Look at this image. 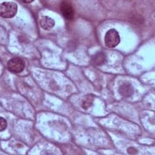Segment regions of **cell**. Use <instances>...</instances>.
Masks as SVG:
<instances>
[{
	"mask_svg": "<svg viewBox=\"0 0 155 155\" xmlns=\"http://www.w3.org/2000/svg\"><path fill=\"white\" fill-rule=\"evenodd\" d=\"M94 97V96L91 94L86 95L82 101V108L85 110H87L88 108H89L93 105Z\"/></svg>",
	"mask_w": 155,
	"mask_h": 155,
	"instance_id": "ba28073f",
	"label": "cell"
},
{
	"mask_svg": "<svg viewBox=\"0 0 155 155\" xmlns=\"http://www.w3.org/2000/svg\"><path fill=\"white\" fill-rule=\"evenodd\" d=\"M7 67L11 72L19 73L24 70L25 68V62L20 58H13L8 61Z\"/></svg>",
	"mask_w": 155,
	"mask_h": 155,
	"instance_id": "3957f363",
	"label": "cell"
},
{
	"mask_svg": "<svg viewBox=\"0 0 155 155\" xmlns=\"http://www.w3.org/2000/svg\"><path fill=\"white\" fill-rule=\"evenodd\" d=\"M128 152L130 154H134L136 153V150L133 147H130L129 148H128Z\"/></svg>",
	"mask_w": 155,
	"mask_h": 155,
	"instance_id": "30bf717a",
	"label": "cell"
},
{
	"mask_svg": "<svg viewBox=\"0 0 155 155\" xmlns=\"http://www.w3.org/2000/svg\"><path fill=\"white\" fill-rule=\"evenodd\" d=\"M18 5L13 2H4L0 6V15L4 18H10L15 16Z\"/></svg>",
	"mask_w": 155,
	"mask_h": 155,
	"instance_id": "6da1fadb",
	"label": "cell"
},
{
	"mask_svg": "<svg viewBox=\"0 0 155 155\" xmlns=\"http://www.w3.org/2000/svg\"><path fill=\"white\" fill-rule=\"evenodd\" d=\"M22 2H24V3H30V2H32V1H23Z\"/></svg>",
	"mask_w": 155,
	"mask_h": 155,
	"instance_id": "8fae6325",
	"label": "cell"
},
{
	"mask_svg": "<svg viewBox=\"0 0 155 155\" xmlns=\"http://www.w3.org/2000/svg\"><path fill=\"white\" fill-rule=\"evenodd\" d=\"M105 44L108 48H114L120 42V36L118 32L114 28L107 31L105 35Z\"/></svg>",
	"mask_w": 155,
	"mask_h": 155,
	"instance_id": "7a4b0ae2",
	"label": "cell"
},
{
	"mask_svg": "<svg viewBox=\"0 0 155 155\" xmlns=\"http://www.w3.org/2000/svg\"><path fill=\"white\" fill-rule=\"evenodd\" d=\"M39 24L43 29L50 30L54 26L55 22L51 18L47 16H44L40 19Z\"/></svg>",
	"mask_w": 155,
	"mask_h": 155,
	"instance_id": "8992f818",
	"label": "cell"
},
{
	"mask_svg": "<svg viewBox=\"0 0 155 155\" xmlns=\"http://www.w3.org/2000/svg\"><path fill=\"white\" fill-rule=\"evenodd\" d=\"M60 9L64 17L67 20H71L74 16V8L69 1H64L60 4Z\"/></svg>",
	"mask_w": 155,
	"mask_h": 155,
	"instance_id": "277c9868",
	"label": "cell"
},
{
	"mask_svg": "<svg viewBox=\"0 0 155 155\" xmlns=\"http://www.w3.org/2000/svg\"><path fill=\"white\" fill-rule=\"evenodd\" d=\"M107 61V57L104 53L103 52H99L94 54L92 59L91 62L92 64L96 66H99L103 65Z\"/></svg>",
	"mask_w": 155,
	"mask_h": 155,
	"instance_id": "52a82bcc",
	"label": "cell"
},
{
	"mask_svg": "<svg viewBox=\"0 0 155 155\" xmlns=\"http://www.w3.org/2000/svg\"><path fill=\"white\" fill-rule=\"evenodd\" d=\"M0 130L1 131H4L6 127H7V122L6 120L3 118V117H1V120H0Z\"/></svg>",
	"mask_w": 155,
	"mask_h": 155,
	"instance_id": "9c48e42d",
	"label": "cell"
},
{
	"mask_svg": "<svg viewBox=\"0 0 155 155\" xmlns=\"http://www.w3.org/2000/svg\"><path fill=\"white\" fill-rule=\"evenodd\" d=\"M119 93L125 97H128L132 96L134 93V88L132 85L128 82L123 83L119 88Z\"/></svg>",
	"mask_w": 155,
	"mask_h": 155,
	"instance_id": "5b68a950",
	"label": "cell"
}]
</instances>
